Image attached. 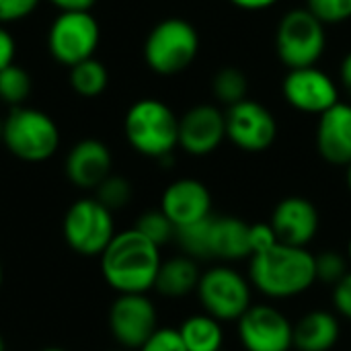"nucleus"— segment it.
<instances>
[{
    "instance_id": "obj_1",
    "label": "nucleus",
    "mask_w": 351,
    "mask_h": 351,
    "mask_svg": "<svg viewBox=\"0 0 351 351\" xmlns=\"http://www.w3.org/2000/svg\"><path fill=\"white\" fill-rule=\"evenodd\" d=\"M99 259L103 280L117 294H146L152 290L162 263L160 247L136 228L117 232Z\"/></svg>"
},
{
    "instance_id": "obj_2",
    "label": "nucleus",
    "mask_w": 351,
    "mask_h": 351,
    "mask_svg": "<svg viewBox=\"0 0 351 351\" xmlns=\"http://www.w3.org/2000/svg\"><path fill=\"white\" fill-rule=\"evenodd\" d=\"M251 286L271 300L296 298L317 284L315 255L306 247H276L251 255L249 261Z\"/></svg>"
},
{
    "instance_id": "obj_3",
    "label": "nucleus",
    "mask_w": 351,
    "mask_h": 351,
    "mask_svg": "<svg viewBox=\"0 0 351 351\" xmlns=\"http://www.w3.org/2000/svg\"><path fill=\"white\" fill-rule=\"evenodd\" d=\"M123 130L130 146L148 158L167 160L179 146V117L156 99L134 103L125 113Z\"/></svg>"
},
{
    "instance_id": "obj_4",
    "label": "nucleus",
    "mask_w": 351,
    "mask_h": 351,
    "mask_svg": "<svg viewBox=\"0 0 351 351\" xmlns=\"http://www.w3.org/2000/svg\"><path fill=\"white\" fill-rule=\"evenodd\" d=\"M199 51L197 29L179 16L160 21L146 37L144 60L160 76H173L193 64Z\"/></svg>"
},
{
    "instance_id": "obj_5",
    "label": "nucleus",
    "mask_w": 351,
    "mask_h": 351,
    "mask_svg": "<svg viewBox=\"0 0 351 351\" xmlns=\"http://www.w3.org/2000/svg\"><path fill=\"white\" fill-rule=\"evenodd\" d=\"M2 142L8 152L21 160L43 162L56 154L60 146V130L47 113L21 105L4 119Z\"/></svg>"
},
{
    "instance_id": "obj_6",
    "label": "nucleus",
    "mask_w": 351,
    "mask_h": 351,
    "mask_svg": "<svg viewBox=\"0 0 351 351\" xmlns=\"http://www.w3.org/2000/svg\"><path fill=\"white\" fill-rule=\"evenodd\" d=\"M327 47L325 25L308 8L288 10L276 31L278 58L288 70L317 66Z\"/></svg>"
},
{
    "instance_id": "obj_7",
    "label": "nucleus",
    "mask_w": 351,
    "mask_h": 351,
    "mask_svg": "<svg viewBox=\"0 0 351 351\" xmlns=\"http://www.w3.org/2000/svg\"><path fill=\"white\" fill-rule=\"evenodd\" d=\"M195 294L204 313L220 323H237L253 306V286L249 278L228 265L206 269Z\"/></svg>"
},
{
    "instance_id": "obj_8",
    "label": "nucleus",
    "mask_w": 351,
    "mask_h": 351,
    "mask_svg": "<svg viewBox=\"0 0 351 351\" xmlns=\"http://www.w3.org/2000/svg\"><path fill=\"white\" fill-rule=\"evenodd\" d=\"M62 232L68 247L82 257H101L117 234L113 212L95 197L76 199L68 208L64 214Z\"/></svg>"
},
{
    "instance_id": "obj_9",
    "label": "nucleus",
    "mask_w": 351,
    "mask_h": 351,
    "mask_svg": "<svg viewBox=\"0 0 351 351\" xmlns=\"http://www.w3.org/2000/svg\"><path fill=\"white\" fill-rule=\"evenodd\" d=\"M101 39V29L97 19L88 10L62 12L47 35V45L51 56L64 66H76L93 58Z\"/></svg>"
},
{
    "instance_id": "obj_10",
    "label": "nucleus",
    "mask_w": 351,
    "mask_h": 351,
    "mask_svg": "<svg viewBox=\"0 0 351 351\" xmlns=\"http://www.w3.org/2000/svg\"><path fill=\"white\" fill-rule=\"evenodd\" d=\"M109 331L128 351H138L158 329V313L146 294H117L109 308Z\"/></svg>"
},
{
    "instance_id": "obj_11",
    "label": "nucleus",
    "mask_w": 351,
    "mask_h": 351,
    "mask_svg": "<svg viewBox=\"0 0 351 351\" xmlns=\"http://www.w3.org/2000/svg\"><path fill=\"white\" fill-rule=\"evenodd\" d=\"M226 140L245 152H265L278 138V121L274 113L251 99L226 109Z\"/></svg>"
},
{
    "instance_id": "obj_12",
    "label": "nucleus",
    "mask_w": 351,
    "mask_h": 351,
    "mask_svg": "<svg viewBox=\"0 0 351 351\" xmlns=\"http://www.w3.org/2000/svg\"><path fill=\"white\" fill-rule=\"evenodd\" d=\"M237 323L245 351H290L294 348V325L276 306L253 304Z\"/></svg>"
},
{
    "instance_id": "obj_13",
    "label": "nucleus",
    "mask_w": 351,
    "mask_h": 351,
    "mask_svg": "<svg viewBox=\"0 0 351 351\" xmlns=\"http://www.w3.org/2000/svg\"><path fill=\"white\" fill-rule=\"evenodd\" d=\"M282 95L290 107L313 115H323L339 103V88L335 80L317 66L288 70L282 82Z\"/></svg>"
},
{
    "instance_id": "obj_14",
    "label": "nucleus",
    "mask_w": 351,
    "mask_h": 351,
    "mask_svg": "<svg viewBox=\"0 0 351 351\" xmlns=\"http://www.w3.org/2000/svg\"><path fill=\"white\" fill-rule=\"evenodd\" d=\"M226 140V117L216 105H195L179 117V146L191 156H208Z\"/></svg>"
},
{
    "instance_id": "obj_15",
    "label": "nucleus",
    "mask_w": 351,
    "mask_h": 351,
    "mask_svg": "<svg viewBox=\"0 0 351 351\" xmlns=\"http://www.w3.org/2000/svg\"><path fill=\"white\" fill-rule=\"evenodd\" d=\"M269 224L278 237V243L290 247H308L319 232L321 216L311 199L302 195H290L274 208Z\"/></svg>"
},
{
    "instance_id": "obj_16",
    "label": "nucleus",
    "mask_w": 351,
    "mask_h": 351,
    "mask_svg": "<svg viewBox=\"0 0 351 351\" xmlns=\"http://www.w3.org/2000/svg\"><path fill=\"white\" fill-rule=\"evenodd\" d=\"M160 210L179 230L212 216V193L197 179H177L162 191Z\"/></svg>"
},
{
    "instance_id": "obj_17",
    "label": "nucleus",
    "mask_w": 351,
    "mask_h": 351,
    "mask_svg": "<svg viewBox=\"0 0 351 351\" xmlns=\"http://www.w3.org/2000/svg\"><path fill=\"white\" fill-rule=\"evenodd\" d=\"M113 167L111 150L95 138L80 140L66 156V177L80 189H97Z\"/></svg>"
},
{
    "instance_id": "obj_18",
    "label": "nucleus",
    "mask_w": 351,
    "mask_h": 351,
    "mask_svg": "<svg viewBox=\"0 0 351 351\" xmlns=\"http://www.w3.org/2000/svg\"><path fill=\"white\" fill-rule=\"evenodd\" d=\"M317 150L329 165H351V103H335L317 125Z\"/></svg>"
},
{
    "instance_id": "obj_19",
    "label": "nucleus",
    "mask_w": 351,
    "mask_h": 351,
    "mask_svg": "<svg viewBox=\"0 0 351 351\" xmlns=\"http://www.w3.org/2000/svg\"><path fill=\"white\" fill-rule=\"evenodd\" d=\"M249 226L234 216H212L210 222V259L241 261L251 257Z\"/></svg>"
},
{
    "instance_id": "obj_20",
    "label": "nucleus",
    "mask_w": 351,
    "mask_h": 351,
    "mask_svg": "<svg viewBox=\"0 0 351 351\" xmlns=\"http://www.w3.org/2000/svg\"><path fill=\"white\" fill-rule=\"evenodd\" d=\"M339 337V319L329 311H311L294 325V350L298 351H331Z\"/></svg>"
},
{
    "instance_id": "obj_21",
    "label": "nucleus",
    "mask_w": 351,
    "mask_h": 351,
    "mask_svg": "<svg viewBox=\"0 0 351 351\" xmlns=\"http://www.w3.org/2000/svg\"><path fill=\"white\" fill-rule=\"evenodd\" d=\"M202 271L195 259L187 255H177L160 263L154 290L165 298H183L197 290Z\"/></svg>"
},
{
    "instance_id": "obj_22",
    "label": "nucleus",
    "mask_w": 351,
    "mask_h": 351,
    "mask_svg": "<svg viewBox=\"0 0 351 351\" xmlns=\"http://www.w3.org/2000/svg\"><path fill=\"white\" fill-rule=\"evenodd\" d=\"M179 333L187 351H220L224 346V327L214 317L202 313L187 317Z\"/></svg>"
},
{
    "instance_id": "obj_23",
    "label": "nucleus",
    "mask_w": 351,
    "mask_h": 351,
    "mask_svg": "<svg viewBox=\"0 0 351 351\" xmlns=\"http://www.w3.org/2000/svg\"><path fill=\"white\" fill-rule=\"evenodd\" d=\"M107 82H109L107 68L95 58H88V60L72 66L70 84H72L74 93H78L80 97H88V99L99 97L107 88Z\"/></svg>"
},
{
    "instance_id": "obj_24",
    "label": "nucleus",
    "mask_w": 351,
    "mask_h": 351,
    "mask_svg": "<svg viewBox=\"0 0 351 351\" xmlns=\"http://www.w3.org/2000/svg\"><path fill=\"white\" fill-rule=\"evenodd\" d=\"M212 93L226 107H232V105L245 101L247 93H249L247 74L234 66H226V68L218 70L212 80Z\"/></svg>"
},
{
    "instance_id": "obj_25",
    "label": "nucleus",
    "mask_w": 351,
    "mask_h": 351,
    "mask_svg": "<svg viewBox=\"0 0 351 351\" xmlns=\"http://www.w3.org/2000/svg\"><path fill=\"white\" fill-rule=\"evenodd\" d=\"M210 222H212V216L177 230L175 241H177L179 249L183 251V255H187L195 261L210 259Z\"/></svg>"
},
{
    "instance_id": "obj_26",
    "label": "nucleus",
    "mask_w": 351,
    "mask_h": 351,
    "mask_svg": "<svg viewBox=\"0 0 351 351\" xmlns=\"http://www.w3.org/2000/svg\"><path fill=\"white\" fill-rule=\"evenodd\" d=\"M31 76L21 66H6L0 70V99L12 107H21L31 95Z\"/></svg>"
},
{
    "instance_id": "obj_27",
    "label": "nucleus",
    "mask_w": 351,
    "mask_h": 351,
    "mask_svg": "<svg viewBox=\"0 0 351 351\" xmlns=\"http://www.w3.org/2000/svg\"><path fill=\"white\" fill-rule=\"evenodd\" d=\"M140 234H144L150 243H154L156 247H162L171 241H175L177 228L173 226V222L165 216V212L158 210H148L144 212L134 226Z\"/></svg>"
},
{
    "instance_id": "obj_28",
    "label": "nucleus",
    "mask_w": 351,
    "mask_h": 351,
    "mask_svg": "<svg viewBox=\"0 0 351 351\" xmlns=\"http://www.w3.org/2000/svg\"><path fill=\"white\" fill-rule=\"evenodd\" d=\"M132 183L121 177V175H109L97 189H95V199L99 204H103L107 210H111L113 214L123 210L130 202H132Z\"/></svg>"
},
{
    "instance_id": "obj_29",
    "label": "nucleus",
    "mask_w": 351,
    "mask_h": 351,
    "mask_svg": "<svg viewBox=\"0 0 351 351\" xmlns=\"http://www.w3.org/2000/svg\"><path fill=\"white\" fill-rule=\"evenodd\" d=\"M315 267H317V282L335 286L339 280H343L348 269V259L337 251H323L321 255H315Z\"/></svg>"
},
{
    "instance_id": "obj_30",
    "label": "nucleus",
    "mask_w": 351,
    "mask_h": 351,
    "mask_svg": "<svg viewBox=\"0 0 351 351\" xmlns=\"http://www.w3.org/2000/svg\"><path fill=\"white\" fill-rule=\"evenodd\" d=\"M306 8L323 25H337L351 19V0H306Z\"/></svg>"
},
{
    "instance_id": "obj_31",
    "label": "nucleus",
    "mask_w": 351,
    "mask_h": 351,
    "mask_svg": "<svg viewBox=\"0 0 351 351\" xmlns=\"http://www.w3.org/2000/svg\"><path fill=\"white\" fill-rule=\"evenodd\" d=\"M138 351H187L179 329L158 327Z\"/></svg>"
},
{
    "instance_id": "obj_32",
    "label": "nucleus",
    "mask_w": 351,
    "mask_h": 351,
    "mask_svg": "<svg viewBox=\"0 0 351 351\" xmlns=\"http://www.w3.org/2000/svg\"><path fill=\"white\" fill-rule=\"evenodd\" d=\"M249 245H251V255L263 253L271 247L278 245V237L271 228L269 222H257L249 226Z\"/></svg>"
},
{
    "instance_id": "obj_33",
    "label": "nucleus",
    "mask_w": 351,
    "mask_h": 351,
    "mask_svg": "<svg viewBox=\"0 0 351 351\" xmlns=\"http://www.w3.org/2000/svg\"><path fill=\"white\" fill-rule=\"evenodd\" d=\"M39 0H0V23H12L29 16Z\"/></svg>"
},
{
    "instance_id": "obj_34",
    "label": "nucleus",
    "mask_w": 351,
    "mask_h": 351,
    "mask_svg": "<svg viewBox=\"0 0 351 351\" xmlns=\"http://www.w3.org/2000/svg\"><path fill=\"white\" fill-rule=\"evenodd\" d=\"M331 300H333V306H335L337 315L343 317V319H348V321H351V271L343 278V280H339V282L333 286V296H331Z\"/></svg>"
},
{
    "instance_id": "obj_35",
    "label": "nucleus",
    "mask_w": 351,
    "mask_h": 351,
    "mask_svg": "<svg viewBox=\"0 0 351 351\" xmlns=\"http://www.w3.org/2000/svg\"><path fill=\"white\" fill-rule=\"evenodd\" d=\"M14 51H16V43H14L12 35L4 27H0V70H4L6 66L12 64Z\"/></svg>"
},
{
    "instance_id": "obj_36",
    "label": "nucleus",
    "mask_w": 351,
    "mask_h": 351,
    "mask_svg": "<svg viewBox=\"0 0 351 351\" xmlns=\"http://www.w3.org/2000/svg\"><path fill=\"white\" fill-rule=\"evenodd\" d=\"M56 4L62 12H78V10H90V6L97 0H49Z\"/></svg>"
},
{
    "instance_id": "obj_37",
    "label": "nucleus",
    "mask_w": 351,
    "mask_h": 351,
    "mask_svg": "<svg viewBox=\"0 0 351 351\" xmlns=\"http://www.w3.org/2000/svg\"><path fill=\"white\" fill-rule=\"evenodd\" d=\"M228 2H232L234 6H239L243 10H263V8L274 6L280 0H228Z\"/></svg>"
},
{
    "instance_id": "obj_38",
    "label": "nucleus",
    "mask_w": 351,
    "mask_h": 351,
    "mask_svg": "<svg viewBox=\"0 0 351 351\" xmlns=\"http://www.w3.org/2000/svg\"><path fill=\"white\" fill-rule=\"evenodd\" d=\"M339 76H341V84L348 93V97L351 99V51L343 58L341 68H339Z\"/></svg>"
},
{
    "instance_id": "obj_39",
    "label": "nucleus",
    "mask_w": 351,
    "mask_h": 351,
    "mask_svg": "<svg viewBox=\"0 0 351 351\" xmlns=\"http://www.w3.org/2000/svg\"><path fill=\"white\" fill-rule=\"evenodd\" d=\"M346 169H348V187H350V193H351V165H348Z\"/></svg>"
},
{
    "instance_id": "obj_40",
    "label": "nucleus",
    "mask_w": 351,
    "mask_h": 351,
    "mask_svg": "<svg viewBox=\"0 0 351 351\" xmlns=\"http://www.w3.org/2000/svg\"><path fill=\"white\" fill-rule=\"evenodd\" d=\"M348 261L351 263V237H350V243H348Z\"/></svg>"
},
{
    "instance_id": "obj_41",
    "label": "nucleus",
    "mask_w": 351,
    "mask_h": 351,
    "mask_svg": "<svg viewBox=\"0 0 351 351\" xmlns=\"http://www.w3.org/2000/svg\"><path fill=\"white\" fill-rule=\"evenodd\" d=\"M41 351H68V350H64V348H45V350H41Z\"/></svg>"
},
{
    "instance_id": "obj_42",
    "label": "nucleus",
    "mask_w": 351,
    "mask_h": 351,
    "mask_svg": "<svg viewBox=\"0 0 351 351\" xmlns=\"http://www.w3.org/2000/svg\"><path fill=\"white\" fill-rule=\"evenodd\" d=\"M0 351H4V339H2V335H0Z\"/></svg>"
},
{
    "instance_id": "obj_43",
    "label": "nucleus",
    "mask_w": 351,
    "mask_h": 351,
    "mask_svg": "<svg viewBox=\"0 0 351 351\" xmlns=\"http://www.w3.org/2000/svg\"><path fill=\"white\" fill-rule=\"evenodd\" d=\"M2 125H4V121L0 119V142H2Z\"/></svg>"
},
{
    "instance_id": "obj_44",
    "label": "nucleus",
    "mask_w": 351,
    "mask_h": 351,
    "mask_svg": "<svg viewBox=\"0 0 351 351\" xmlns=\"http://www.w3.org/2000/svg\"><path fill=\"white\" fill-rule=\"evenodd\" d=\"M0 288H2V263H0Z\"/></svg>"
}]
</instances>
